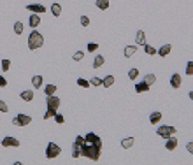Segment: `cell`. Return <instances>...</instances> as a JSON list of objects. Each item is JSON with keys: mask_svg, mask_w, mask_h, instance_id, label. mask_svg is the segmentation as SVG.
<instances>
[{"mask_svg": "<svg viewBox=\"0 0 193 165\" xmlns=\"http://www.w3.org/2000/svg\"><path fill=\"white\" fill-rule=\"evenodd\" d=\"M76 144L81 147V156L88 158L91 162L100 160V153H102V139L93 132H88L86 135H77Z\"/></svg>", "mask_w": 193, "mask_h": 165, "instance_id": "6da1fadb", "label": "cell"}, {"mask_svg": "<svg viewBox=\"0 0 193 165\" xmlns=\"http://www.w3.org/2000/svg\"><path fill=\"white\" fill-rule=\"evenodd\" d=\"M44 46V35H42L41 32L33 30L30 34V37H28V48H30V51H35V49L42 48Z\"/></svg>", "mask_w": 193, "mask_h": 165, "instance_id": "7a4b0ae2", "label": "cell"}, {"mask_svg": "<svg viewBox=\"0 0 193 165\" xmlns=\"http://www.w3.org/2000/svg\"><path fill=\"white\" fill-rule=\"evenodd\" d=\"M60 153H62V147H60L56 142H49V144H48V147H46V158H49V160L58 158Z\"/></svg>", "mask_w": 193, "mask_h": 165, "instance_id": "3957f363", "label": "cell"}, {"mask_svg": "<svg viewBox=\"0 0 193 165\" xmlns=\"http://www.w3.org/2000/svg\"><path fill=\"white\" fill-rule=\"evenodd\" d=\"M175 132H177V130L170 125H162V126H158V130H156L158 137H163V139H169L170 135H174Z\"/></svg>", "mask_w": 193, "mask_h": 165, "instance_id": "277c9868", "label": "cell"}, {"mask_svg": "<svg viewBox=\"0 0 193 165\" xmlns=\"http://www.w3.org/2000/svg\"><path fill=\"white\" fill-rule=\"evenodd\" d=\"M30 121H32V118L28 116V114H16V116L13 118V125L27 126V125H30Z\"/></svg>", "mask_w": 193, "mask_h": 165, "instance_id": "5b68a950", "label": "cell"}, {"mask_svg": "<svg viewBox=\"0 0 193 165\" xmlns=\"http://www.w3.org/2000/svg\"><path fill=\"white\" fill-rule=\"evenodd\" d=\"M2 146L4 147H18L19 146V141L16 137H11V135H7V137L2 139Z\"/></svg>", "mask_w": 193, "mask_h": 165, "instance_id": "8992f818", "label": "cell"}, {"mask_svg": "<svg viewBox=\"0 0 193 165\" xmlns=\"http://www.w3.org/2000/svg\"><path fill=\"white\" fill-rule=\"evenodd\" d=\"M46 104H48V107H51V109H58L60 107V98L56 97V95H49V97L46 98Z\"/></svg>", "mask_w": 193, "mask_h": 165, "instance_id": "52a82bcc", "label": "cell"}, {"mask_svg": "<svg viewBox=\"0 0 193 165\" xmlns=\"http://www.w3.org/2000/svg\"><path fill=\"white\" fill-rule=\"evenodd\" d=\"M27 9L30 11V13H35V14H44L46 13V7L41 5V4H30V5H27Z\"/></svg>", "mask_w": 193, "mask_h": 165, "instance_id": "ba28073f", "label": "cell"}, {"mask_svg": "<svg viewBox=\"0 0 193 165\" xmlns=\"http://www.w3.org/2000/svg\"><path fill=\"white\" fill-rule=\"evenodd\" d=\"M28 25H30L32 28H37V27H39V25H41V14L32 13V14H30V19H28Z\"/></svg>", "mask_w": 193, "mask_h": 165, "instance_id": "9c48e42d", "label": "cell"}, {"mask_svg": "<svg viewBox=\"0 0 193 165\" xmlns=\"http://www.w3.org/2000/svg\"><path fill=\"white\" fill-rule=\"evenodd\" d=\"M170 86L174 90L181 88V74H177V72H175V74H172V76H170Z\"/></svg>", "mask_w": 193, "mask_h": 165, "instance_id": "30bf717a", "label": "cell"}, {"mask_svg": "<svg viewBox=\"0 0 193 165\" xmlns=\"http://www.w3.org/2000/svg\"><path fill=\"white\" fill-rule=\"evenodd\" d=\"M165 147L169 149V151H174L175 147H177V139L174 137V135H170V137L167 139V142H165Z\"/></svg>", "mask_w": 193, "mask_h": 165, "instance_id": "8fae6325", "label": "cell"}, {"mask_svg": "<svg viewBox=\"0 0 193 165\" xmlns=\"http://www.w3.org/2000/svg\"><path fill=\"white\" fill-rule=\"evenodd\" d=\"M170 51H172V46H170V44H163L162 48H160V49L156 51V53H158V56H162V58H165L167 54L170 53Z\"/></svg>", "mask_w": 193, "mask_h": 165, "instance_id": "7c38bea8", "label": "cell"}, {"mask_svg": "<svg viewBox=\"0 0 193 165\" xmlns=\"http://www.w3.org/2000/svg\"><path fill=\"white\" fill-rule=\"evenodd\" d=\"M137 49H139L137 46H126V48L123 49V54H125L126 58H130V56H134V54L137 53Z\"/></svg>", "mask_w": 193, "mask_h": 165, "instance_id": "4fadbf2b", "label": "cell"}, {"mask_svg": "<svg viewBox=\"0 0 193 165\" xmlns=\"http://www.w3.org/2000/svg\"><path fill=\"white\" fill-rule=\"evenodd\" d=\"M21 100H25V102H32L33 100V91L32 90H25V91H21Z\"/></svg>", "mask_w": 193, "mask_h": 165, "instance_id": "5bb4252c", "label": "cell"}, {"mask_svg": "<svg viewBox=\"0 0 193 165\" xmlns=\"http://www.w3.org/2000/svg\"><path fill=\"white\" fill-rule=\"evenodd\" d=\"M135 42H137V46H144V44H146V34H144L142 30L137 32V35H135Z\"/></svg>", "mask_w": 193, "mask_h": 165, "instance_id": "9a60e30c", "label": "cell"}, {"mask_svg": "<svg viewBox=\"0 0 193 165\" xmlns=\"http://www.w3.org/2000/svg\"><path fill=\"white\" fill-rule=\"evenodd\" d=\"M162 121V112H151V116H149V123L151 125H156V123H160Z\"/></svg>", "mask_w": 193, "mask_h": 165, "instance_id": "2e32d148", "label": "cell"}, {"mask_svg": "<svg viewBox=\"0 0 193 165\" xmlns=\"http://www.w3.org/2000/svg\"><path fill=\"white\" fill-rule=\"evenodd\" d=\"M104 63H105V58H104L102 54H97V56H95V60H93V69L102 67Z\"/></svg>", "mask_w": 193, "mask_h": 165, "instance_id": "e0dca14e", "label": "cell"}, {"mask_svg": "<svg viewBox=\"0 0 193 165\" xmlns=\"http://www.w3.org/2000/svg\"><path fill=\"white\" fill-rule=\"evenodd\" d=\"M134 142H135L134 137H126V139H123V141H121V147H125V149H130V147L134 146Z\"/></svg>", "mask_w": 193, "mask_h": 165, "instance_id": "ac0fdd59", "label": "cell"}, {"mask_svg": "<svg viewBox=\"0 0 193 165\" xmlns=\"http://www.w3.org/2000/svg\"><path fill=\"white\" fill-rule=\"evenodd\" d=\"M149 90V85H146V83H137V85H135V91H137V93H144V91H148Z\"/></svg>", "mask_w": 193, "mask_h": 165, "instance_id": "d6986e66", "label": "cell"}, {"mask_svg": "<svg viewBox=\"0 0 193 165\" xmlns=\"http://www.w3.org/2000/svg\"><path fill=\"white\" fill-rule=\"evenodd\" d=\"M112 85H114V76H105L102 79V86H105V88H111Z\"/></svg>", "mask_w": 193, "mask_h": 165, "instance_id": "ffe728a7", "label": "cell"}, {"mask_svg": "<svg viewBox=\"0 0 193 165\" xmlns=\"http://www.w3.org/2000/svg\"><path fill=\"white\" fill-rule=\"evenodd\" d=\"M51 13H53V16H56V18H58L60 14H62V5H60L58 2H54V4L51 5Z\"/></svg>", "mask_w": 193, "mask_h": 165, "instance_id": "44dd1931", "label": "cell"}, {"mask_svg": "<svg viewBox=\"0 0 193 165\" xmlns=\"http://www.w3.org/2000/svg\"><path fill=\"white\" fill-rule=\"evenodd\" d=\"M32 86H33V88H41L42 86V76H33L32 77Z\"/></svg>", "mask_w": 193, "mask_h": 165, "instance_id": "7402d4cb", "label": "cell"}, {"mask_svg": "<svg viewBox=\"0 0 193 165\" xmlns=\"http://www.w3.org/2000/svg\"><path fill=\"white\" fill-rule=\"evenodd\" d=\"M44 93H46V97L54 95V93H56V86H54V85H46L44 86Z\"/></svg>", "mask_w": 193, "mask_h": 165, "instance_id": "603a6c76", "label": "cell"}, {"mask_svg": "<svg viewBox=\"0 0 193 165\" xmlns=\"http://www.w3.org/2000/svg\"><path fill=\"white\" fill-rule=\"evenodd\" d=\"M144 83H146V85H155V83H156V76H155V74H146V76H144Z\"/></svg>", "mask_w": 193, "mask_h": 165, "instance_id": "cb8c5ba5", "label": "cell"}, {"mask_svg": "<svg viewBox=\"0 0 193 165\" xmlns=\"http://www.w3.org/2000/svg\"><path fill=\"white\" fill-rule=\"evenodd\" d=\"M95 5H97L100 11H105L109 7V0H97V2H95Z\"/></svg>", "mask_w": 193, "mask_h": 165, "instance_id": "d4e9b609", "label": "cell"}, {"mask_svg": "<svg viewBox=\"0 0 193 165\" xmlns=\"http://www.w3.org/2000/svg\"><path fill=\"white\" fill-rule=\"evenodd\" d=\"M81 156V147H79V144L74 142V146H72V158H79Z\"/></svg>", "mask_w": 193, "mask_h": 165, "instance_id": "484cf974", "label": "cell"}, {"mask_svg": "<svg viewBox=\"0 0 193 165\" xmlns=\"http://www.w3.org/2000/svg\"><path fill=\"white\" fill-rule=\"evenodd\" d=\"M23 28H25V25H23L21 21H16V23H14V34H16V35L23 34Z\"/></svg>", "mask_w": 193, "mask_h": 165, "instance_id": "4316f807", "label": "cell"}, {"mask_svg": "<svg viewBox=\"0 0 193 165\" xmlns=\"http://www.w3.org/2000/svg\"><path fill=\"white\" fill-rule=\"evenodd\" d=\"M142 48H144V51H146V54H149V56H151V54H156V48H153V46L144 44Z\"/></svg>", "mask_w": 193, "mask_h": 165, "instance_id": "83f0119b", "label": "cell"}, {"mask_svg": "<svg viewBox=\"0 0 193 165\" xmlns=\"http://www.w3.org/2000/svg\"><path fill=\"white\" fill-rule=\"evenodd\" d=\"M137 76H139V70H137V69H130V70H128V79L135 81Z\"/></svg>", "mask_w": 193, "mask_h": 165, "instance_id": "f1b7e54d", "label": "cell"}, {"mask_svg": "<svg viewBox=\"0 0 193 165\" xmlns=\"http://www.w3.org/2000/svg\"><path fill=\"white\" fill-rule=\"evenodd\" d=\"M54 114H56V109H51V107H48V111H46V114H44V120L54 118Z\"/></svg>", "mask_w": 193, "mask_h": 165, "instance_id": "f546056e", "label": "cell"}, {"mask_svg": "<svg viewBox=\"0 0 193 165\" xmlns=\"http://www.w3.org/2000/svg\"><path fill=\"white\" fill-rule=\"evenodd\" d=\"M83 58H84V53H83V51H76V53H74V56H72V60H74V62H81Z\"/></svg>", "mask_w": 193, "mask_h": 165, "instance_id": "4dcf8cb0", "label": "cell"}, {"mask_svg": "<svg viewBox=\"0 0 193 165\" xmlns=\"http://www.w3.org/2000/svg\"><path fill=\"white\" fill-rule=\"evenodd\" d=\"M77 86H81V88H88V86H90V81L79 77V79H77Z\"/></svg>", "mask_w": 193, "mask_h": 165, "instance_id": "1f68e13d", "label": "cell"}, {"mask_svg": "<svg viewBox=\"0 0 193 165\" xmlns=\"http://www.w3.org/2000/svg\"><path fill=\"white\" fill-rule=\"evenodd\" d=\"M102 85V79L100 77H91L90 79V86H100Z\"/></svg>", "mask_w": 193, "mask_h": 165, "instance_id": "d6a6232c", "label": "cell"}, {"mask_svg": "<svg viewBox=\"0 0 193 165\" xmlns=\"http://www.w3.org/2000/svg\"><path fill=\"white\" fill-rule=\"evenodd\" d=\"M11 69V60H2V70L7 72Z\"/></svg>", "mask_w": 193, "mask_h": 165, "instance_id": "836d02e7", "label": "cell"}, {"mask_svg": "<svg viewBox=\"0 0 193 165\" xmlns=\"http://www.w3.org/2000/svg\"><path fill=\"white\" fill-rule=\"evenodd\" d=\"M97 48H99V44H97V42H90V44L86 46V49H88L90 53H95V51H97Z\"/></svg>", "mask_w": 193, "mask_h": 165, "instance_id": "e575fe53", "label": "cell"}, {"mask_svg": "<svg viewBox=\"0 0 193 165\" xmlns=\"http://www.w3.org/2000/svg\"><path fill=\"white\" fill-rule=\"evenodd\" d=\"M186 76H193V62L186 63Z\"/></svg>", "mask_w": 193, "mask_h": 165, "instance_id": "d590c367", "label": "cell"}, {"mask_svg": "<svg viewBox=\"0 0 193 165\" xmlns=\"http://www.w3.org/2000/svg\"><path fill=\"white\" fill-rule=\"evenodd\" d=\"M54 121H56V123H60V125H62V123H65V118H63L62 114H58V112H56V114H54Z\"/></svg>", "mask_w": 193, "mask_h": 165, "instance_id": "8d00e7d4", "label": "cell"}, {"mask_svg": "<svg viewBox=\"0 0 193 165\" xmlns=\"http://www.w3.org/2000/svg\"><path fill=\"white\" fill-rule=\"evenodd\" d=\"M9 111V107H7V104L4 102V100H0V112H7Z\"/></svg>", "mask_w": 193, "mask_h": 165, "instance_id": "74e56055", "label": "cell"}, {"mask_svg": "<svg viewBox=\"0 0 193 165\" xmlns=\"http://www.w3.org/2000/svg\"><path fill=\"white\" fill-rule=\"evenodd\" d=\"M81 25L83 27H88V25H90V18H88V16H81Z\"/></svg>", "mask_w": 193, "mask_h": 165, "instance_id": "f35d334b", "label": "cell"}, {"mask_svg": "<svg viewBox=\"0 0 193 165\" xmlns=\"http://www.w3.org/2000/svg\"><path fill=\"white\" fill-rule=\"evenodd\" d=\"M7 86V79L4 76H0V88H5Z\"/></svg>", "mask_w": 193, "mask_h": 165, "instance_id": "ab89813d", "label": "cell"}, {"mask_svg": "<svg viewBox=\"0 0 193 165\" xmlns=\"http://www.w3.org/2000/svg\"><path fill=\"white\" fill-rule=\"evenodd\" d=\"M186 149H188V153H190V155H193V141H191V142H188V144H186Z\"/></svg>", "mask_w": 193, "mask_h": 165, "instance_id": "60d3db41", "label": "cell"}, {"mask_svg": "<svg viewBox=\"0 0 193 165\" xmlns=\"http://www.w3.org/2000/svg\"><path fill=\"white\" fill-rule=\"evenodd\" d=\"M188 97H190V100L193 102V91H190V93H188Z\"/></svg>", "mask_w": 193, "mask_h": 165, "instance_id": "b9f144b4", "label": "cell"}]
</instances>
